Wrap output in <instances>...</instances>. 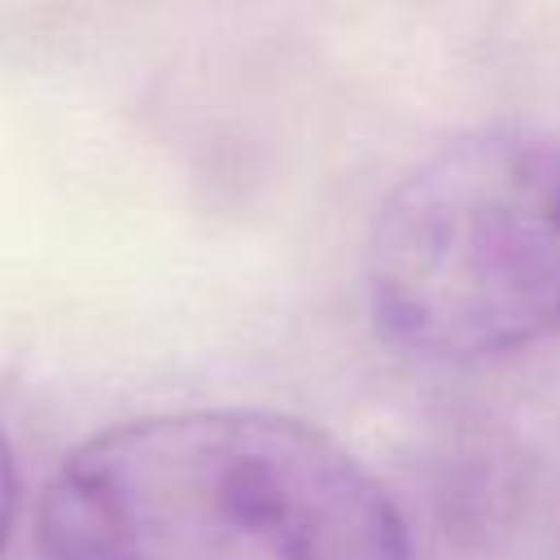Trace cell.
<instances>
[{
    "mask_svg": "<svg viewBox=\"0 0 560 560\" xmlns=\"http://www.w3.org/2000/svg\"><path fill=\"white\" fill-rule=\"evenodd\" d=\"M44 560H411L389 490L324 429L249 407L79 442L35 521Z\"/></svg>",
    "mask_w": 560,
    "mask_h": 560,
    "instance_id": "6da1fadb",
    "label": "cell"
},
{
    "mask_svg": "<svg viewBox=\"0 0 560 560\" xmlns=\"http://www.w3.org/2000/svg\"><path fill=\"white\" fill-rule=\"evenodd\" d=\"M368 306L385 341L481 363L560 332V144L481 127L433 149L368 236Z\"/></svg>",
    "mask_w": 560,
    "mask_h": 560,
    "instance_id": "7a4b0ae2",
    "label": "cell"
},
{
    "mask_svg": "<svg viewBox=\"0 0 560 560\" xmlns=\"http://www.w3.org/2000/svg\"><path fill=\"white\" fill-rule=\"evenodd\" d=\"M13 516H18V468H13L9 438L0 433V551H4V542H9Z\"/></svg>",
    "mask_w": 560,
    "mask_h": 560,
    "instance_id": "3957f363",
    "label": "cell"
}]
</instances>
